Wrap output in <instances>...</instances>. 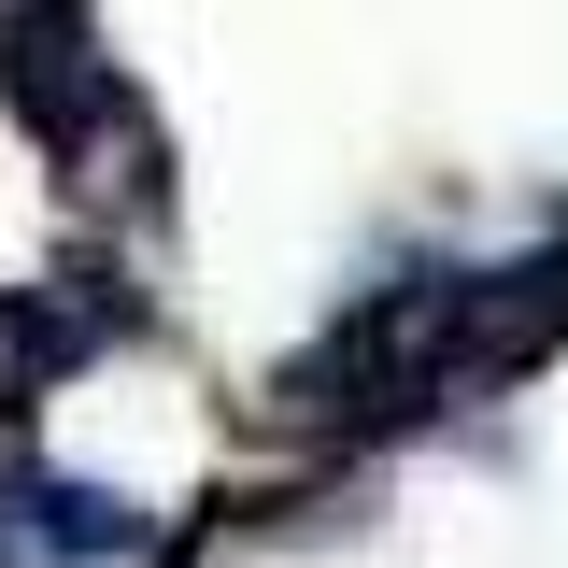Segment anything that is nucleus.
Returning <instances> with one entry per match:
<instances>
[{
    "label": "nucleus",
    "instance_id": "obj_3",
    "mask_svg": "<svg viewBox=\"0 0 568 568\" xmlns=\"http://www.w3.org/2000/svg\"><path fill=\"white\" fill-rule=\"evenodd\" d=\"M171 526L71 469H0V568H156Z\"/></svg>",
    "mask_w": 568,
    "mask_h": 568
},
{
    "label": "nucleus",
    "instance_id": "obj_1",
    "mask_svg": "<svg viewBox=\"0 0 568 568\" xmlns=\"http://www.w3.org/2000/svg\"><path fill=\"white\" fill-rule=\"evenodd\" d=\"M0 100L29 114L43 156H100L114 129H142L129 71L100 58V29H85V0H14L0 14Z\"/></svg>",
    "mask_w": 568,
    "mask_h": 568
},
{
    "label": "nucleus",
    "instance_id": "obj_4",
    "mask_svg": "<svg viewBox=\"0 0 568 568\" xmlns=\"http://www.w3.org/2000/svg\"><path fill=\"white\" fill-rule=\"evenodd\" d=\"M0 14H14V0H0Z\"/></svg>",
    "mask_w": 568,
    "mask_h": 568
},
{
    "label": "nucleus",
    "instance_id": "obj_2",
    "mask_svg": "<svg viewBox=\"0 0 568 568\" xmlns=\"http://www.w3.org/2000/svg\"><path fill=\"white\" fill-rule=\"evenodd\" d=\"M114 342H142V284H129V256L100 271V256H71V271H43V284H0V426L14 413H43L85 355H114Z\"/></svg>",
    "mask_w": 568,
    "mask_h": 568
}]
</instances>
